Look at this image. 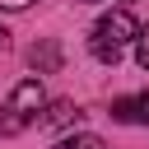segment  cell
I'll use <instances>...</instances> for the list:
<instances>
[{
	"mask_svg": "<svg viewBox=\"0 0 149 149\" xmlns=\"http://www.w3.org/2000/svg\"><path fill=\"white\" fill-rule=\"evenodd\" d=\"M135 37H140V23H135V14H130V9H112V14H102V19L93 23L88 51H93L102 65H116Z\"/></svg>",
	"mask_w": 149,
	"mask_h": 149,
	"instance_id": "6da1fadb",
	"label": "cell"
},
{
	"mask_svg": "<svg viewBox=\"0 0 149 149\" xmlns=\"http://www.w3.org/2000/svg\"><path fill=\"white\" fill-rule=\"evenodd\" d=\"M47 107V93H42V79H19L14 84V93L5 98V107H0V135L9 140V135H19V130H28L33 121H37V112Z\"/></svg>",
	"mask_w": 149,
	"mask_h": 149,
	"instance_id": "7a4b0ae2",
	"label": "cell"
},
{
	"mask_svg": "<svg viewBox=\"0 0 149 149\" xmlns=\"http://www.w3.org/2000/svg\"><path fill=\"white\" fill-rule=\"evenodd\" d=\"M84 112L70 102V98H56V102H47V112L37 116V126H47V130H61V126H74Z\"/></svg>",
	"mask_w": 149,
	"mask_h": 149,
	"instance_id": "3957f363",
	"label": "cell"
},
{
	"mask_svg": "<svg viewBox=\"0 0 149 149\" xmlns=\"http://www.w3.org/2000/svg\"><path fill=\"white\" fill-rule=\"evenodd\" d=\"M28 65H33L37 74H56V70H61V47H56V42H37V47L28 51Z\"/></svg>",
	"mask_w": 149,
	"mask_h": 149,
	"instance_id": "277c9868",
	"label": "cell"
},
{
	"mask_svg": "<svg viewBox=\"0 0 149 149\" xmlns=\"http://www.w3.org/2000/svg\"><path fill=\"white\" fill-rule=\"evenodd\" d=\"M112 116H116V121H144V126H149V93H140V98H116V102H112Z\"/></svg>",
	"mask_w": 149,
	"mask_h": 149,
	"instance_id": "5b68a950",
	"label": "cell"
},
{
	"mask_svg": "<svg viewBox=\"0 0 149 149\" xmlns=\"http://www.w3.org/2000/svg\"><path fill=\"white\" fill-rule=\"evenodd\" d=\"M51 149H107V144H102V135H88V130H79V135H65V140H56Z\"/></svg>",
	"mask_w": 149,
	"mask_h": 149,
	"instance_id": "8992f818",
	"label": "cell"
},
{
	"mask_svg": "<svg viewBox=\"0 0 149 149\" xmlns=\"http://www.w3.org/2000/svg\"><path fill=\"white\" fill-rule=\"evenodd\" d=\"M135 61H140V70H149V28H140V37H135Z\"/></svg>",
	"mask_w": 149,
	"mask_h": 149,
	"instance_id": "52a82bcc",
	"label": "cell"
},
{
	"mask_svg": "<svg viewBox=\"0 0 149 149\" xmlns=\"http://www.w3.org/2000/svg\"><path fill=\"white\" fill-rule=\"evenodd\" d=\"M33 0H0V9H28Z\"/></svg>",
	"mask_w": 149,
	"mask_h": 149,
	"instance_id": "ba28073f",
	"label": "cell"
},
{
	"mask_svg": "<svg viewBox=\"0 0 149 149\" xmlns=\"http://www.w3.org/2000/svg\"><path fill=\"white\" fill-rule=\"evenodd\" d=\"M0 51H9V28H0Z\"/></svg>",
	"mask_w": 149,
	"mask_h": 149,
	"instance_id": "9c48e42d",
	"label": "cell"
},
{
	"mask_svg": "<svg viewBox=\"0 0 149 149\" xmlns=\"http://www.w3.org/2000/svg\"><path fill=\"white\" fill-rule=\"evenodd\" d=\"M84 5H98V0H84Z\"/></svg>",
	"mask_w": 149,
	"mask_h": 149,
	"instance_id": "30bf717a",
	"label": "cell"
}]
</instances>
